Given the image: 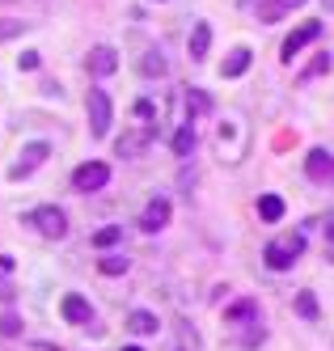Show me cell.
Returning <instances> with one entry per match:
<instances>
[{
    "label": "cell",
    "instance_id": "cell-1",
    "mask_svg": "<svg viewBox=\"0 0 334 351\" xmlns=\"http://www.w3.org/2000/svg\"><path fill=\"white\" fill-rule=\"evenodd\" d=\"M25 220H30L43 237H51V241H60V237L68 233V216H64V208H51V204H43V208H34V212H25Z\"/></svg>",
    "mask_w": 334,
    "mask_h": 351
},
{
    "label": "cell",
    "instance_id": "cell-2",
    "mask_svg": "<svg viewBox=\"0 0 334 351\" xmlns=\"http://www.w3.org/2000/svg\"><path fill=\"white\" fill-rule=\"evenodd\" d=\"M300 250H305V237L292 233V237H284V241H271V245L263 250V258H267L271 271H288V267L300 258Z\"/></svg>",
    "mask_w": 334,
    "mask_h": 351
},
{
    "label": "cell",
    "instance_id": "cell-3",
    "mask_svg": "<svg viewBox=\"0 0 334 351\" xmlns=\"http://www.w3.org/2000/svg\"><path fill=\"white\" fill-rule=\"evenodd\" d=\"M220 144H224V161H241V153H246V119L241 114H228L220 123Z\"/></svg>",
    "mask_w": 334,
    "mask_h": 351
},
{
    "label": "cell",
    "instance_id": "cell-4",
    "mask_svg": "<svg viewBox=\"0 0 334 351\" xmlns=\"http://www.w3.org/2000/svg\"><path fill=\"white\" fill-rule=\"evenodd\" d=\"M106 182H110V165H106V161H85L81 169L72 173V186L81 191V195H89V191H102Z\"/></svg>",
    "mask_w": 334,
    "mask_h": 351
},
{
    "label": "cell",
    "instance_id": "cell-5",
    "mask_svg": "<svg viewBox=\"0 0 334 351\" xmlns=\"http://www.w3.org/2000/svg\"><path fill=\"white\" fill-rule=\"evenodd\" d=\"M47 153H51V144H47V140H30V144H25V153L17 157V165L9 169V178L17 182V178H25V173H34V169L47 161Z\"/></svg>",
    "mask_w": 334,
    "mask_h": 351
},
{
    "label": "cell",
    "instance_id": "cell-6",
    "mask_svg": "<svg viewBox=\"0 0 334 351\" xmlns=\"http://www.w3.org/2000/svg\"><path fill=\"white\" fill-rule=\"evenodd\" d=\"M305 173H309L313 182H330L334 186V153H326V148H309V157H305Z\"/></svg>",
    "mask_w": 334,
    "mask_h": 351
},
{
    "label": "cell",
    "instance_id": "cell-7",
    "mask_svg": "<svg viewBox=\"0 0 334 351\" xmlns=\"http://www.w3.org/2000/svg\"><path fill=\"white\" fill-rule=\"evenodd\" d=\"M313 38H322V21H318V17H313V21H305L300 30H292V34H288V43L279 47V60H284V64H288V60H296V51H300L305 43H313Z\"/></svg>",
    "mask_w": 334,
    "mask_h": 351
},
{
    "label": "cell",
    "instance_id": "cell-8",
    "mask_svg": "<svg viewBox=\"0 0 334 351\" xmlns=\"http://www.w3.org/2000/svg\"><path fill=\"white\" fill-rule=\"evenodd\" d=\"M89 128H93V136L110 132V97L102 89H89Z\"/></svg>",
    "mask_w": 334,
    "mask_h": 351
},
{
    "label": "cell",
    "instance_id": "cell-9",
    "mask_svg": "<svg viewBox=\"0 0 334 351\" xmlns=\"http://www.w3.org/2000/svg\"><path fill=\"white\" fill-rule=\"evenodd\" d=\"M60 313L72 322V326H85L89 317H93V305H89V300L85 296H76V292H68L64 300H60Z\"/></svg>",
    "mask_w": 334,
    "mask_h": 351
},
{
    "label": "cell",
    "instance_id": "cell-10",
    "mask_svg": "<svg viewBox=\"0 0 334 351\" xmlns=\"http://www.w3.org/2000/svg\"><path fill=\"white\" fill-rule=\"evenodd\" d=\"M165 220H169V199H161V195H157V199H152V204L144 208V216H140V229H144V233H157Z\"/></svg>",
    "mask_w": 334,
    "mask_h": 351
},
{
    "label": "cell",
    "instance_id": "cell-11",
    "mask_svg": "<svg viewBox=\"0 0 334 351\" xmlns=\"http://www.w3.org/2000/svg\"><path fill=\"white\" fill-rule=\"evenodd\" d=\"M115 68H119V51H115V47H93V51H89V72H93V77H110Z\"/></svg>",
    "mask_w": 334,
    "mask_h": 351
},
{
    "label": "cell",
    "instance_id": "cell-12",
    "mask_svg": "<svg viewBox=\"0 0 334 351\" xmlns=\"http://www.w3.org/2000/svg\"><path fill=\"white\" fill-rule=\"evenodd\" d=\"M305 5V0H254V17H263V21H279L288 9Z\"/></svg>",
    "mask_w": 334,
    "mask_h": 351
},
{
    "label": "cell",
    "instance_id": "cell-13",
    "mask_svg": "<svg viewBox=\"0 0 334 351\" xmlns=\"http://www.w3.org/2000/svg\"><path fill=\"white\" fill-rule=\"evenodd\" d=\"M208 47H212V26H208V21H195V30H191V47H187L191 60H203V56H208Z\"/></svg>",
    "mask_w": 334,
    "mask_h": 351
},
{
    "label": "cell",
    "instance_id": "cell-14",
    "mask_svg": "<svg viewBox=\"0 0 334 351\" xmlns=\"http://www.w3.org/2000/svg\"><path fill=\"white\" fill-rule=\"evenodd\" d=\"M127 330H132V335H157L161 322L152 317L148 309H132V313H127Z\"/></svg>",
    "mask_w": 334,
    "mask_h": 351
},
{
    "label": "cell",
    "instance_id": "cell-15",
    "mask_svg": "<svg viewBox=\"0 0 334 351\" xmlns=\"http://www.w3.org/2000/svg\"><path fill=\"white\" fill-rule=\"evenodd\" d=\"M195 144H199L195 123H182V128L174 132V153H178V157H191V153H195Z\"/></svg>",
    "mask_w": 334,
    "mask_h": 351
},
{
    "label": "cell",
    "instance_id": "cell-16",
    "mask_svg": "<svg viewBox=\"0 0 334 351\" xmlns=\"http://www.w3.org/2000/svg\"><path fill=\"white\" fill-rule=\"evenodd\" d=\"M246 68H250V47H233V56H228V60L220 64V72H224L228 81H233V77H241Z\"/></svg>",
    "mask_w": 334,
    "mask_h": 351
},
{
    "label": "cell",
    "instance_id": "cell-17",
    "mask_svg": "<svg viewBox=\"0 0 334 351\" xmlns=\"http://www.w3.org/2000/svg\"><path fill=\"white\" fill-rule=\"evenodd\" d=\"M259 216L267 224H279V220H284V199H279V195H263L259 199Z\"/></svg>",
    "mask_w": 334,
    "mask_h": 351
},
{
    "label": "cell",
    "instance_id": "cell-18",
    "mask_svg": "<svg viewBox=\"0 0 334 351\" xmlns=\"http://www.w3.org/2000/svg\"><path fill=\"white\" fill-rule=\"evenodd\" d=\"M254 317H259V305H254V300H237V305L224 309V322H254Z\"/></svg>",
    "mask_w": 334,
    "mask_h": 351
},
{
    "label": "cell",
    "instance_id": "cell-19",
    "mask_svg": "<svg viewBox=\"0 0 334 351\" xmlns=\"http://www.w3.org/2000/svg\"><path fill=\"white\" fill-rule=\"evenodd\" d=\"M187 110H191V123H195L199 114H208V110H212V97L203 93V89H191V93H187Z\"/></svg>",
    "mask_w": 334,
    "mask_h": 351
},
{
    "label": "cell",
    "instance_id": "cell-20",
    "mask_svg": "<svg viewBox=\"0 0 334 351\" xmlns=\"http://www.w3.org/2000/svg\"><path fill=\"white\" fill-rule=\"evenodd\" d=\"M296 313H300L305 322H313V317H318V296H313L309 288H305V292H296Z\"/></svg>",
    "mask_w": 334,
    "mask_h": 351
},
{
    "label": "cell",
    "instance_id": "cell-21",
    "mask_svg": "<svg viewBox=\"0 0 334 351\" xmlns=\"http://www.w3.org/2000/svg\"><path fill=\"white\" fill-rule=\"evenodd\" d=\"M140 68H144V77H165V56L161 51H148Z\"/></svg>",
    "mask_w": 334,
    "mask_h": 351
},
{
    "label": "cell",
    "instance_id": "cell-22",
    "mask_svg": "<svg viewBox=\"0 0 334 351\" xmlns=\"http://www.w3.org/2000/svg\"><path fill=\"white\" fill-rule=\"evenodd\" d=\"M119 241H123V229H115V224L102 229V233H93V250H106V245H119Z\"/></svg>",
    "mask_w": 334,
    "mask_h": 351
},
{
    "label": "cell",
    "instance_id": "cell-23",
    "mask_svg": "<svg viewBox=\"0 0 334 351\" xmlns=\"http://www.w3.org/2000/svg\"><path fill=\"white\" fill-rule=\"evenodd\" d=\"M97 267H102V275H123V271H127V258H119V254H110V258H102Z\"/></svg>",
    "mask_w": 334,
    "mask_h": 351
},
{
    "label": "cell",
    "instance_id": "cell-24",
    "mask_svg": "<svg viewBox=\"0 0 334 351\" xmlns=\"http://www.w3.org/2000/svg\"><path fill=\"white\" fill-rule=\"evenodd\" d=\"M25 26H21V21L17 17H0V38H17Z\"/></svg>",
    "mask_w": 334,
    "mask_h": 351
},
{
    "label": "cell",
    "instance_id": "cell-25",
    "mask_svg": "<svg viewBox=\"0 0 334 351\" xmlns=\"http://www.w3.org/2000/svg\"><path fill=\"white\" fill-rule=\"evenodd\" d=\"M132 114H136L140 123H152V114H157V106H152V102H148V97H140V102L132 106Z\"/></svg>",
    "mask_w": 334,
    "mask_h": 351
},
{
    "label": "cell",
    "instance_id": "cell-26",
    "mask_svg": "<svg viewBox=\"0 0 334 351\" xmlns=\"http://www.w3.org/2000/svg\"><path fill=\"white\" fill-rule=\"evenodd\" d=\"M0 335H9V339H13V335H21V322H17L13 313H9V317H0Z\"/></svg>",
    "mask_w": 334,
    "mask_h": 351
},
{
    "label": "cell",
    "instance_id": "cell-27",
    "mask_svg": "<svg viewBox=\"0 0 334 351\" xmlns=\"http://www.w3.org/2000/svg\"><path fill=\"white\" fill-rule=\"evenodd\" d=\"M330 68V56H318L313 64H309V72H305V81H309V77H318V72H326Z\"/></svg>",
    "mask_w": 334,
    "mask_h": 351
},
{
    "label": "cell",
    "instance_id": "cell-28",
    "mask_svg": "<svg viewBox=\"0 0 334 351\" xmlns=\"http://www.w3.org/2000/svg\"><path fill=\"white\" fill-rule=\"evenodd\" d=\"M17 64H21V72H25V68H38V51H21Z\"/></svg>",
    "mask_w": 334,
    "mask_h": 351
},
{
    "label": "cell",
    "instance_id": "cell-29",
    "mask_svg": "<svg viewBox=\"0 0 334 351\" xmlns=\"http://www.w3.org/2000/svg\"><path fill=\"white\" fill-rule=\"evenodd\" d=\"M123 351H144V347H136V343H127V347H123Z\"/></svg>",
    "mask_w": 334,
    "mask_h": 351
}]
</instances>
